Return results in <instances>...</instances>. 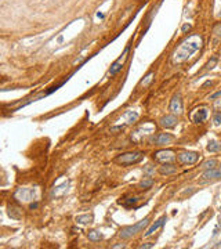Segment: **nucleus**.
<instances>
[{"mask_svg": "<svg viewBox=\"0 0 221 249\" xmlns=\"http://www.w3.org/2000/svg\"><path fill=\"white\" fill-rule=\"evenodd\" d=\"M87 237H88V239H90V241L97 242V241H100V239L102 238V234L100 232V231H97V230H91V231H88L87 232Z\"/></svg>", "mask_w": 221, "mask_h": 249, "instance_id": "20", "label": "nucleus"}, {"mask_svg": "<svg viewBox=\"0 0 221 249\" xmlns=\"http://www.w3.org/2000/svg\"><path fill=\"white\" fill-rule=\"evenodd\" d=\"M123 116L126 118V123L127 124H131V123H134V122H137V120H138L140 113L138 112H135V111H126Z\"/></svg>", "mask_w": 221, "mask_h": 249, "instance_id": "16", "label": "nucleus"}, {"mask_svg": "<svg viewBox=\"0 0 221 249\" xmlns=\"http://www.w3.org/2000/svg\"><path fill=\"white\" fill-rule=\"evenodd\" d=\"M153 246H155L153 243H144V245L140 246V249H149V248H153Z\"/></svg>", "mask_w": 221, "mask_h": 249, "instance_id": "31", "label": "nucleus"}, {"mask_svg": "<svg viewBox=\"0 0 221 249\" xmlns=\"http://www.w3.org/2000/svg\"><path fill=\"white\" fill-rule=\"evenodd\" d=\"M217 61H218V58L217 57H211V60L207 62V65H206V69H213L214 68V65L217 64Z\"/></svg>", "mask_w": 221, "mask_h": 249, "instance_id": "25", "label": "nucleus"}, {"mask_svg": "<svg viewBox=\"0 0 221 249\" xmlns=\"http://www.w3.org/2000/svg\"><path fill=\"white\" fill-rule=\"evenodd\" d=\"M68 187H69V183H64L61 186L55 187L53 191H51V198H60V197H64L65 194L68 193Z\"/></svg>", "mask_w": 221, "mask_h": 249, "instance_id": "12", "label": "nucleus"}, {"mask_svg": "<svg viewBox=\"0 0 221 249\" xmlns=\"http://www.w3.org/2000/svg\"><path fill=\"white\" fill-rule=\"evenodd\" d=\"M159 122H160V126H162V127H164V129H171V127H174L177 124L178 118H177V115H174V113H170V115H164V116H162Z\"/></svg>", "mask_w": 221, "mask_h": 249, "instance_id": "11", "label": "nucleus"}, {"mask_svg": "<svg viewBox=\"0 0 221 249\" xmlns=\"http://www.w3.org/2000/svg\"><path fill=\"white\" fill-rule=\"evenodd\" d=\"M153 170H155V169L152 168L151 165H148V166H146V168H145V172H146V173H152Z\"/></svg>", "mask_w": 221, "mask_h": 249, "instance_id": "34", "label": "nucleus"}, {"mask_svg": "<svg viewBox=\"0 0 221 249\" xmlns=\"http://www.w3.org/2000/svg\"><path fill=\"white\" fill-rule=\"evenodd\" d=\"M183 109H184L183 100L180 97V94H176L170 101V111L173 112L174 115H180V113H183Z\"/></svg>", "mask_w": 221, "mask_h": 249, "instance_id": "10", "label": "nucleus"}, {"mask_svg": "<svg viewBox=\"0 0 221 249\" xmlns=\"http://www.w3.org/2000/svg\"><path fill=\"white\" fill-rule=\"evenodd\" d=\"M135 202H137V199H135V198H130L127 202H125L123 205H125V206H130V205H134Z\"/></svg>", "mask_w": 221, "mask_h": 249, "instance_id": "28", "label": "nucleus"}, {"mask_svg": "<svg viewBox=\"0 0 221 249\" xmlns=\"http://www.w3.org/2000/svg\"><path fill=\"white\" fill-rule=\"evenodd\" d=\"M152 79H153V72H149V74L145 76V79H142V82H141V86H148V85L152 82Z\"/></svg>", "mask_w": 221, "mask_h": 249, "instance_id": "24", "label": "nucleus"}, {"mask_svg": "<svg viewBox=\"0 0 221 249\" xmlns=\"http://www.w3.org/2000/svg\"><path fill=\"white\" fill-rule=\"evenodd\" d=\"M8 216L11 219H21L22 217V213H21V209L19 208H14V206H10L8 208Z\"/></svg>", "mask_w": 221, "mask_h": 249, "instance_id": "19", "label": "nucleus"}, {"mask_svg": "<svg viewBox=\"0 0 221 249\" xmlns=\"http://www.w3.org/2000/svg\"><path fill=\"white\" fill-rule=\"evenodd\" d=\"M211 85H213V82H210V80H207L206 82V83H205V85H203V89H205V87H207V86H211Z\"/></svg>", "mask_w": 221, "mask_h": 249, "instance_id": "36", "label": "nucleus"}, {"mask_svg": "<svg viewBox=\"0 0 221 249\" xmlns=\"http://www.w3.org/2000/svg\"><path fill=\"white\" fill-rule=\"evenodd\" d=\"M217 35H218V37H220V39H221V28H220V29H218V31H217Z\"/></svg>", "mask_w": 221, "mask_h": 249, "instance_id": "37", "label": "nucleus"}, {"mask_svg": "<svg viewBox=\"0 0 221 249\" xmlns=\"http://www.w3.org/2000/svg\"><path fill=\"white\" fill-rule=\"evenodd\" d=\"M38 208H39V204H38V202H35V204L32 202L31 205H29V209H31V210H33V209H38Z\"/></svg>", "mask_w": 221, "mask_h": 249, "instance_id": "33", "label": "nucleus"}, {"mask_svg": "<svg viewBox=\"0 0 221 249\" xmlns=\"http://www.w3.org/2000/svg\"><path fill=\"white\" fill-rule=\"evenodd\" d=\"M216 17H221V0H216Z\"/></svg>", "mask_w": 221, "mask_h": 249, "instance_id": "26", "label": "nucleus"}, {"mask_svg": "<svg viewBox=\"0 0 221 249\" xmlns=\"http://www.w3.org/2000/svg\"><path fill=\"white\" fill-rule=\"evenodd\" d=\"M153 158L160 163H171V162L176 161V155L170 149H160V151L153 154Z\"/></svg>", "mask_w": 221, "mask_h": 249, "instance_id": "6", "label": "nucleus"}, {"mask_svg": "<svg viewBox=\"0 0 221 249\" xmlns=\"http://www.w3.org/2000/svg\"><path fill=\"white\" fill-rule=\"evenodd\" d=\"M75 220L77 224H88L93 221V215H80V216H76Z\"/></svg>", "mask_w": 221, "mask_h": 249, "instance_id": "18", "label": "nucleus"}, {"mask_svg": "<svg viewBox=\"0 0 221 249\" xmlns=\"http://www.w3.org/2000/svg\"><path fill=\"white\" fill-rule=\"evenodd\" d=\"M218 97H221V90L220 91H216L214 94H211V96H210V100H216V98H218Z\"/></svg>", "mask_w": 221, "mask_h": 249, "instance_id": "30", "label": "nucleus"}, {"mask_svg": "<svg viewBox=\"0 0 221 249\" xmlns=\"http://www.w3.org/2000/svg\"><path fill=\"white\" fill-rule=\"evenodd\" d=\"M216 166H217V161L216 159H207L203 163V168L205 169H214Z\"/></svg>", "mask_w": 221, "mask_h": 249, "instance_id": "23", "label": "nucleus"}, {"mask_svg": "<svg viewBox=\"0 0 221 249\" xmlns=\"http://www.w3.org/2000/svg\"><path fill=\"white\" fill-rule=\"evenodd\" d=\"M218 172H220V174H221V166H220V168H218Z\"/></svg>", "mask_w": 221, "mask_h": 249, "instance_id": "39", "label": "nucleus"}, {"mask_svg": "<svg viewBox=\"0 0 221 249\" xmlns=\"http://www.w3.org/2000/svg\"><path fill=\"white\" fill-rule=\"evenodd\" d=\"M125 129V126L122 124V126H115V127H111V131H118V130H123Z\"/></svg>", "mask_w": 221, "mask_h": 249, "instance_id": "32", "label": "nucleus"}, {"mask_svg": "<svg viewBox=\"0 0 221 249\" xmlns=\"http://www.w3.org/2000/svg\"><path fill=\"white\" fill-rule=\"evenodd\" d=\"M153 131H155V126H152L151 123H145L144 126H141L140 129H137V130L133 133L131 140H134L135 143H140L145 134H149V133H153Z\"/></svg>", "mask_w": 221, "mask_h": 249, "instance_id": "7", "label": "nucleus"}, {"mask_svg": "<svg viewBox=\"0 0 221 249\" xmlns=\"http://www.w3.org/2000/svg\"><path fill=\"white\" fill-rule=\"evenodd\" d=\"M148 224H149V217L142 219V220H140L138 223L133 224V226H127L125 228H122L120 232H119V237L120 238H123V239H129V238H131L133 235H135L137 232L142 231Z\"/></svg>", "mask_w": 221, "mask_h": 249, "instance_id": "2", "label": "nucleus"}, {"mask_svg": "<svg viewBox=\"0 0 221 249\" xmlns=\"http://www.w3.org/2000/svg\"><path fill=\"white\" fill-rule=\"evenodd\" d=\"M176 137L170 134V133H159V134H153L149 138V144L153 145H166V144H170L174 141Z\"/></svg>", "mask_w": 221, "mask_h": 249, "instance_id": "5", "label": "nucleus"}, {"mask_svg": "<svg viewBox=\"0 0 221 249\" xmlns=\"http://www.w3.org/2000/svg\"><path fill=\"white\" fill-rule=\"evenodd\" d=\"M213 120H214L216 126H220V124H221V112L220 111L214 113V118H213Z\"/></svg>", "mask_w": 221, "mask_h": 249, "instance_id": "27", "label": "nucleus"}, {"mask_svg": "<svg viewBox=\"0 0 221 249\" xmlns=\"http://www.w3.org/2000/svg\"><path fill=\"white\" fill-rule=\"evenodd\" d=\"M97 15H98V17H100V18H104V17H105V15H104V14H101V12H98V14H97Z\"/></svg>", "mask_w": 221, "mask_h": 249, "instance_id": "38", "label": "nucleus"}, {"mask_svg": "<svg viewBox=\"0 0 221 249\" xmlns=\"http://www.w3.org/2000/svg\"><path fill=\"white\" fill-rule=\"evenodd\" d=\"M14 198L18 202H31L36 198V191L35 188H18L14 194Z\"/></svg>", "mask_w": 221, "mask_h": 249, "instance_id": "4", "label": "nucleus"}, {"mask_svg": "<svg viewBox=\"0 0 221 249\" xmlns=\"http://www.w3.org/2000/svg\"><path fill=\"white\" fill-rule=\"evenodd\" d=\"M206 149H207L209 152H218V151L221 149V144L217 143V141H214V140H211V141H209Z\"/></svg>", "mask_w": 221, "mask_h": 249, "instance_id": "21", "label": "nucleus"}, {"mask_svg": "<svg viewBox=\"0 0 221 249\" xmlns=\"http://www.w3.org/2000/svg\"><path fill=\"white\" fill-rule=\"evenodd\" d=\"M144 154L138 152V151H134V152H126V154H122V155L116 156L115 162L119 163L122 166H129V165H134V163H138L142 161Z\"/></svg>", "mask_w": 221, "mask_h": 249, "instance_id": "3", "label": "nucleus"}, {"mask_svg": "<svg viewBox=\"0 0 221 249\" xmlns=\"http://www.w3.org/2000/svg\"><path fill=\"white\" fill-rule=\"evenodd\" d=\"M178 161L183 165H195L199 161V154L192 151H184L181 154H178Z\"/></svg>", "mask_w": 221, "mask_h": 249, "instance_id": "9", "label": "nucleus"}, {"mask_svg": "<svg viewBox=\"0 0 221 249\" xmlns=\"http://www.w3.org/2000/svg\"><path fill=\"white\" fill-rule=\"evenodd\" d=\"M200 47H202V37L199 35H191L184 42H181V44L174 50V53H173V62L180 64V62L187 61Z\"/></svg>", "mask_w": 221, "mask_h": 249, "instance_id": "1", "label": "nucleus"}, {"mask_svg": "<svg viewBox=\"0 0 221 249\" xmlns=\"http://www.w3.org/2000/svg\"><path fill=\"white\" fill-rule=\"evenodd\" d=\"M205 180H210V179H221V174L218 172V169L214 168V169H206V172L203 173L202 176Z\"/></svg>", "mask_w": 221, "mask_h": 249, "instance_id": "15", "label": "nucleus"}, {"mask_svg": "<svg viewBox=\"0 0 221 249\" xmlns=\"http://www.w3.org/2000/svg\"><path fill=\"white\" fill-rule=\"evenodd\" d=\"M152 184H153V180L152 179H144V180L140 183V188H142V190H148V188H151Z\"/></svg>", "mask_w": 221, "mask_h": 249, "instance_id": "22", "label": "nucleus"}, {"mask_svg": "<svg viewBox=\"0 0 221 249\" xmlns=\"http://www.w3.org/2000/svg\"><path fill=\"white\" fill-rule=\"evenodd\" d=\"M206 118H207V109L203 108V109H199V111L194 115V122H195V123H202V122L206 120Z\"/></svg>", "mask_w": 221, "mask_h": 249, "instance_id": "17", "label": "nucleus"}, {"mask_svg": "<svg viewBox=\"0 0 221 249\" xmlns=\"http://www.w3.org/2000/svg\"><path fill=\"white\" fill-rule=\"evenodd\" d=\"M112 248H114V249H120V248L123 249V248H125V245H123V243H119V245H114Z\"/></svg>", "mask_w": 221, "mask_h": 249, "instance_id": "35", "label": "nucleus"}, {"mask_svg": "<svg viewBox=\"0 0 221 249\" xmlns=\"http://www.w3.org/2000/svg\"><path fill=\"white\" fill-rule=\"evenodd\" d=\"M191 29V25L190 24H185L183 25V28H181V31H183V33H187V32Z\"/></svg>", "mask_w": 221, "mask_h": 249, "instance_id": "29", "label": "nucleus"}, {"mask_svg": "<svg viewBox=\"0 0 221 249\" xmlns=\"http://www.w3.org/2000/svg\"><path fill=\"white\" fill-rule=\"evenodd\" d=\"M177 172V168L173 166L171 163H163L160 168H159V173L163 174V176H169V174H174Z\"/></svg>", "mask_w": 221, "mask_h": 249, "instance_id": "14", "label": "nucleus"}, {"mask_svg": "<svg viewBox=\"0 0 221 249\" xmlns=\"http://www.w3.org/2000/svg\"><path fill=\"white\" fill-rule=\"evenodd\" d=\"M129 50H130V46H127L126 49H125V51H123V54L116 60V61L111 65V69H109V75L111 76H115V75L119 72L120 69L123 68V64H125V61L127 60V54H129Z\"/></svg>", "mask_w": 221, "mask_h": 249, "instance_id": "8", "label": "nucleus"}, {"mask_svg": "<svg viewBox=\"0 0 221 249\" xmlns=\"http://www.w3.org/2000/svg\"><path fill=\"white\" fill-rule=\"evenodd\" d=\"M166 221H167V217H166V216H162V217H160V219H158V220H156V221H155V223L152 224L151 227H149V228L146 230V232H145V237H149V235H152V234H153L155 231L158 230V228H160L162 226H164V223H166Z\"/></svg>", "mask_w": 221, "mask_h": 249, "instance_id": "13", "label": "nucleus"}]
</instances>
